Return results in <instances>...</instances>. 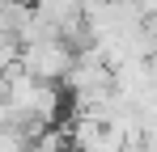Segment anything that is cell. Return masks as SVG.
I'll return each instance as SVG.
<instances>
[{
  "instance_id": "6da1fadb",
  "label": "cell",
  "mask_w": 157,
  "mask_h": 152,
  "mask_svg": "<svg viewBox=\"0 0 157 152\" xmlns=\"http://www.w3.org/2000/svg\"><path fill=\"white\" fill-rule=\"evenodd\" d=\"M72 63H77V55L68 42H34V47H21L17 55V68L30 76V80H38V85H55V80H64V76L72 72Z\"/></svg>"
},
{
  "instance_id": "7a4b0ae2",
  "label": "cell",
  "mask_w": 157,
  "mask_h": 152,
  "mask_svg": "<svg viewBox=\"0 0 157 152\" xmlns=\"http://www.w3.org/2000/svg\"><path fill=\"white\" fill-rule=\"evenodd\" d=\"M26 152H68V135H64V127H51V131H43Z\"/></svg>"
}]
</instances>
